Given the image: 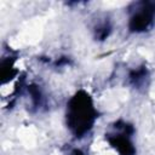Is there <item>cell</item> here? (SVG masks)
I'll list each match as a JSON object with an SVG mask.
<instances>
[{
	"label": "cell",
	"instance_id": "7a4b0ae2",
	"mask_svg": "<svg viewBox=\"0 0 155 155\" xmlns=\"http://www.w3.org/2000/svg\"><path fill=\"white\" fill-rule=\"evenodd\" d=\"M127 28L130 33L143 34L155 25V1H137L128 8Z\"/></svg>",
	"mask_w": 155,
	"mask_h": 155
},
{
	"label": "cell",
	"instance_id": "52a82bcc",
	"mask_svg": "<svg viewBox=\"0 0 155 155\" xmlns=\"http://www.w3.org/2000/svg\"><path fill=\"white\" fill-rule=\"evenodd\" d=\"M70 155H85L81 150H79V149H74L71 153H70Z\"/></svg>",
	"mask_w": 155,
	"mask_h": 155
},
{
	"label": "cell",
	"instance_id": "5b68a950",
	"mask_svg": "<svg viewBox=\"0 0 155 155\" xmlns=\"http://www.w3.org/2000/svg\"><path fill=\"white\" fill-rule=\"evenodd\" d=\"M111 24L109 21H103L94 27V39L98 41L105 40L111 33Z\"/></svg>",
	"mask_w": 155,
	"mask_h": 155
},
{
	"label": "cell",
	"instance_id": "277c9868",
	"mask_svg": "<svg viewBox=\"0 0 155 155\" xmlns=\"http://www.w3.org/2000/svg\"><path fill=\"white\" fill-rule=\"evenodd\" d=\"M148 80H149V71H148L147 67H144V65L132 69L128 74L130 84L137 90L145 87L148 85Z\"/></svg>",
	"mask_w": 155,
	"mask_h": 155
},
{
	"label": "cell",
	"instance_id": "6da1fadb",
	"mask_svg": "<svg viewBox=\"0 0 155 155\" xmlns=\"http://www.w3.org/2000/svg\"><path fill=\"white\" fill-rule=\"evenodd\" d=\"M98 119L91 94L85 90L76 91L67 102L65 125L75 138H84L93 128Z\"/></svg>",
	"mask_w": 155,
	"mask_h": 155
},
{
	"label": "cell",
	"instance_id": "8992f818",
	"mask_svg": "<svg viewBox=\"0 0 155 155\" xmlns=\"http://www.w3.org/2000/svg\"><path fill=\"white\" fill-rule=\"evenodd\" d=\"M28 92L30 96V101H31V105L34 108H40V105L42 104V93L39 88L38 85H29L28 86Z\"/></svg>",
	"mask_w": 155,
	"mask_h": 155
},
{
	"label": "cell",
	"instance_id": "3957f363",
	"mask_svg": "<svg viewBox=\"0 0 155 155\" xmlns=\"http://www.w3.org/2000/svg\"><path fill=\"white\" fill-rule=\"evenodd\" d=\"M113 132L105 133V140L119 155H136L133 143L134 127L124 120H117L113 124Z\"/></svg>",
	"mask_w": 155,
	"mask_h": 155
}]
</instances>
